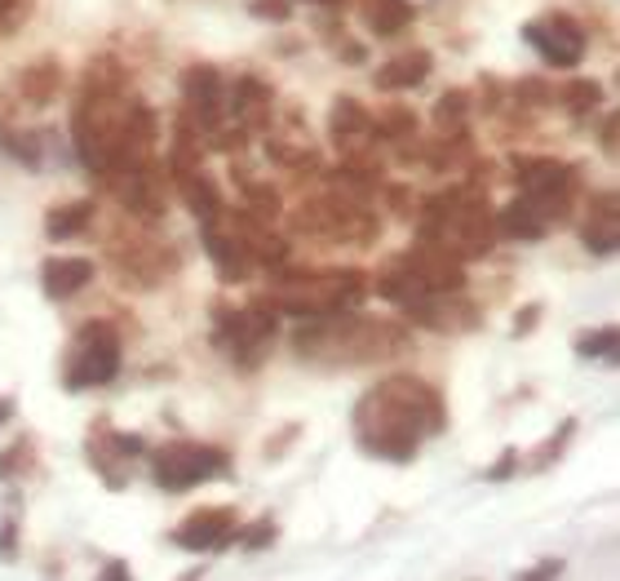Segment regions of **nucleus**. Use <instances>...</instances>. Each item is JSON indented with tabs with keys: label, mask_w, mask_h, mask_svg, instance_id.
I'll return each instance as SVG.
<instances>
[{
	"label": "nucleus",
	"mask_w": 620,
	"mask_h": 581,
	"mask_svg": "<svg viewBox=\"0 0 620 581\" xmlns=\"http://www.w3.org/2000/svg\"><path fill=\"white\" fill-rule=\"evenodd\" d=\"M443 426V409H439V396L417 386L412 377H390L381 382L377 391L360 404L355 413V431H360V444L377 458H390V462H408L417 453V444L426 431H439Z\"/></svg>",
	"instance_id": "1"
},
{
	"label": "nucleus",
	"mask_w": 620,
	"mask_h": 581,
	"mask_svg": "<svg viewBox=\"0 0 620 581\" xmlns=\"http://www.w3.org/2000/svg\"><path fill=\"white\" fill-rule=\"evenodd\" d=\"M120 373V338L111 325H85L76 334V351L66 360V386L72 391H89V386H107Z\"/></svg>",
	"instance_id": "2"
},
{
	"label": "nucleus",
	"mask_w": 620,
	"mask_h": 581,
	"mask_svg": "<svg viewBox=\"0 0 620 581\" xmlns=\"http://www.w3.org/2000/svg\"><path fill=\"white\" fill-rule=\"evenodd\" d=\"M275 334H280V319H275V311L266 302H253L244 311H227L218 319V342L231 347L244 364H253L275 342Z\"/></svg>",
	"instance_id": "3"
},
{
	"label": "nucleus",
	"mask_w": 620,
	"mask_h": 581,
	"mask_svg": "<svg viewBox=\"0 0 620 581\" xmlns=\"http://www.w3.org/2000/svg\"><path fill=\"white\" fill-rule=\"evenodd\" d=\"M227 471V453H218V448H191V444H169L156 453V480L173 493L209 480V475H222Z\"/></svg>",
	"instance_id": "4"
},
{
	"label": "nucleus",
	"mask_w": 620,
	"mask_h": 581,
	"mask_svg": "<svg viewBox=\"0 0 620 581\" xmlns=\"http://www.w3.org/2000/svg\"><path fill=\"white\" fill-rule=\"evenodd\" d=\"M523 40L555 68H576L585 53V32L572 19H549V23H532L523 27Z\"/></svg>",
	"instance_id": "5"
},
{
	"label": "nucleus",
	"mask_w": 620,
	"mask_h": 581,
	"mask_svg": "<svg viewBox=\"0 0 620 581\" xmlns=\"http://www.w3.org/2000/svg\"><path fill=\"white\" fill-rule=\"evenodd\" d=\"M182 94H186V120L199 124L204 134H214L218 120H222V76H218V68H204V62L186 68Z\"/></svg>",
	"instance_id": "6"
},
{
	"label": "nucleus",
	"mask_w": 620,
	"mask_h": 581,
	"mask_svg": "<svg viewBox=\"0 0 620 581\" xmlns=\"http://www.w3.org/2000/svg\"><path fill=\"white\" fill-rule=\"evenodd\" d=\"M231 529H235V510L231 506H204L173 533V542L186 546V550H218V546L231 542Z\"/></svg>",
	"instance_id": "7"
},
{
	"label": "nucleus",
	"mask_w": 620,
	"mask_h": 581,
	"mask_svg": "<svg viewBox=\"0 0 620 581\" xmlns=\"http://www.w3.org/2000/svg\"><path fill=\"white\" fill-rule=\"evenodd\" d=\"M89 280H94V263H89V257H49L45 271H40V285H45V293L53 302L81 293Z\"/></svg>",
	"instance_id": "8"
},
{
	"label": "nucleus",
	"mask_w": 620,
	"mask_h": 581,
	"mask_svg": "<svg viewBox=\"0 0 620 581\" xmlns=\"http://www.w3.org/2000/svg\"><path fill=\"white\" fill-rule=\"evenodd\" d=\"M204 244H209L222 280H244L253 271V253H248V244L240 235H231V231H204Z\"/></svg>",
	"instance_id": "9"
},
{
	"label": "nucleus",
	"mask_w": 620,
	"mask_h": 581,
	"mask_svg": "<svg viewBox=\"0 0 620 581\" xmlns=\"http://www.w3.org/2000/svg\"><path fill=\"white\" fill-rule=\"evenodd\" d=\"M519 182H523L527 196H568L572 173L559 160H523L519 165Z\"/></svg>",
	"instance_id": "10"
},
{
	"label": "nucleus",
	"mask_w": 620,
	"mask_h": 581,
	"mask_svg": "<svg viewBox=\"0 0 620 581\" xmlns=\"http://www.w3.org/2000/svg\"><path fill=\"white\" fill-rule=\"evenodd\" d=\"M328 129H332V138L341 143V147H364L368 138H373V116L360 107V102H351V98H341L337 107H332V120H328Z\"/></svg>",
	"instance_id": "11"
},
{
	"label": "nucleus",
	"mask_w": 620,
	"mask_h": 581,
	"mask_svg": "<svg viewBox=\"0 0 620 581\" xmlns=\"http://www.w3.org/2000/svg\"><path fill=\"white\" fill-rule=\"evenodd\" d=\"M430 76V53L417 49V53H399L390 58L386 68L377 72V89H412V85H422Z\"/></svg>",
	"instance_id": "12"
},
{
	"label": "nucleus",
	"mask_w": 620,
	"mask_h": 581,
	"mask_svg": "<svg viewBox=\"0 0 620 581\" xmlns=\"http://www.w3.org/2000/svg\"><path fill=\"white\" fill-rule=\"evenodd\" d=\"M231 107H235V120H240L244 129H266V120H270V89H266L262 81L244 76V81L235 85Z\"/></svg>",
	"instance_id": "13"
},
{
	"label": "nucleus",
	"mask_w": 620,
	"mask_h": 581,
	"mask_svg": "<svg viewBox=\"0 0 620 581\" xmlns=\"http://www.w3.org/2000/svg\"><path fill=\"white\" fill-rule=\"evenodd\" d=\"M94 201H76V205H62V209H49L45 214V235L49 240H72V235H85L89 222H94Z\"/></svg>",
	"instance_id": "14"
},
{
	"label": "nucleus",
	"mask_w": 620,
	"mask_h": 581,
	"mask_svg": "<svg viewBox=\"0 0 620 581\" xmlns=\"http://www.w3.org/2000/svg\"><path fill=\"white\" fill-rule=\"evenodd\" d=\"M178 182H182V196H186V205H191V214H195V218L214 222V218L222 214L218 186H214L209 178H204V173H195V169H182V173H178Z\"/></svg>",
	"instance_id": "15"
},
{
	"label": "nucleus",
	"mask_w": 620,
	"mask_h": 581,
	"mask_svg": "<svg viewBox=\"0 0 620 581\" xmlns=\"http://www.w3.org/2000/svg\"><path fill=\"white\" fill-rule=\"evenodd\" d=\"M19 85H23V98H27L32 107H45V102H53V94L62 89V72H58L53 58H45V62H36V68L23 72Z\"/></svg>",
	"instance_id": "16"
},
{
	"label": "nucleus",
	"mask_w": 620,
	"mask_h": 581,
	"mask_svg": "<svg viewBox=\"0 0 620 581\" xmlns=\"http://www.w3.org/2000/svg\"><path fill=\"white\" fill-rule=\"evenodd\" d=\"M364 19L377 36H394L412 23V5L408 0H364Z\"/></svg>",
	"instance_id": "17"
},
{
	"label": "nucleus",
	"mask_w": 620,
	"mask_h": 581,
	"mask_svg": "<svg viewBox=\"0 0 620 581\" xmlns=\"http://www.w3.org/2000/svg\"><path fill=\"white\" fill-rule=\"evenodd\" d=\"M501 227H506V235H514V240H540V235H545V218L536 214L532 201H514V205L501 214Z\"/></svg>",
	"instance_id": "18"
},
{
	"label": "nucleus",
	"mask_w": 620,
	"mask_h": 581,
	"mask_svg": "<svg viewBox=\"0 0 620 581\" xmlns=\"http://www.w3.org/2000/svg\"><path fill=\"white\" fill-rule=\"evenodd\" d=\"M559 102H563L572 116H589V111L603 102V89H598L594 81H572V85L563 89V98H559Z\"/></svg>",
	"instance_id": "19"
},
{
	"label": "nucleus",
	"mask_w": 620,
	"mask_h": 581,
	"mask_svg": "<svg viewBox=\"0 0 620 581\" xmlns=\"http://www.w3.org/2000/svg\"><path fill=\"white\" fill-rule=\"evenodd\" d=\"M0 147L5 152H14L23 165H40V138L36 134H14V129H0Z\"/></svg>",
	"instance_id": "20"
},
{
	"label": "nucleus",
	"mask_w": 620,
	"mask_h": 581,
	"mask_svg": "<svg viewBox=\"0 0 620 581\" xmlns=\"http://www.w3.org/2000/svg\"><path fill=\"white\" fill-rule=\"evenodd\" d=\"M248 218L257 222H270L275 214H280V191H270V186H248Z\"/></svg>",
	"instance_id": "21"
},
{
	"label": "nucleus",
	"mask_w": 620,
	"mask_h": 581,
	"mask_svg": "<svg viewBox=\"0 0 620 581\" xmlns=\"http://www.w3.org/2000/svg\"><path fill=\"white\" fill-rule=\"evenodd\" d=\"M412 124H417V116H412V111H403V107H394V111H381L377 120H373V134H408V129Z\"/></svg>",
	"instance_id": "22"
},
{
	"label": "nucleus",
	"mask_w": 620,
	"mask_h": 581,
	"mask_svg": "<svg viewBox=\"0 0 620 581\" xmlns=\"http://www.w3.org/2000/svg\"><path fill=\"white\" fill-rule=\"evenodd\" d=\"M248 14L266 19V23H289L293 5H289V0H248Z\"/></svg>",
	"instance_id": "23"
},
{
	"label": "nucleus",
	"mask_w": 620,
	"mask_h": 581,
	"mask_svg": "<svg viewBox=\"0 0 620 581\" xmlns=\"http://www.w3.org/2000/svg\"><path fill=\"white\" fill-rule=\"evenodd\" d=\"M616 338H620L616 329H598V334H585L576 351H581V355H611V351H616Z\"/></svg>",
	"instance_id": "24"
},
{
	"label": "nucleus",
	"mask_w": 620,
	"mask_h": 581,
	"mask_svg": "<svg viewBox=\"0 0 620 581\" xmlns=\"http://www.w3.org/2000/svg\"><path fill=\"white\" fill-rule=\"evenodd\" d=\"M465 107H470V98L457 89V94H448L439 107H435V120L439 124H461V116H465Z\"/></svg>",
	"instance_id": "25"
},
{
	"label": "nucleus",
	"mask_w": 620,
	"mask_h": 581,
	"mask_svg": "<svg viewBox=\"0 0 620 581\" xmlns=\"http://www.w3.org/2000/svg\"><path fill=\"white\" fill-rule=\"evenodd\" d=\"M19 462H32V444H27V439H23V444H14V448H10V453H5V458H0V475H5V480H10V475L19 471Z\"/></svg>",
	"instance_id": "26"
},
{
	"label": "nucleus",
	"mask_w": 620,
	"mask_h": 581,
	"mask_svg": "<svg viewBox=\"0 0 620 581\" xmlns=\"http://www.w3.org/2000/svg\"><path fill=\"white\" fill-rule=\"evenodd\" d=\"M270 537H275V520H262L257 529L244 533V546H248V550H262V546H270Z\"/></svg>",
	"instance_id": "27"
},
{
	"label": "nucleus",
	"mask_w": 620,
	"mask_h": 581,
	"mask_svg": "<svg viewBox=\"0 0 620 581\" xmlns=\"http://www.w3.org/2000/svg\"><path fill=\"white\" fill-rule=\"evenodd\" d=\"M27 5H32V0H0V23L14 27V19H19Z\"/></svg>",
	"instance_id": "28"
},
{
	"label": "nucleus",
	"mask_w": 620,
	"mask_h": 581,
	"mask_svg": "<svg viewBox=\"0 0 620 581\" xmlns=\"http://www.w3.org/2000/svg\"><path fill=\"white\" fill-rule=\"evenodd\" d=\"M514 467H519V458H514V453H506V458H501V462H497V467L488 471V480H506V475H510Z\"/></svg>",
	"instance_id": "29"
},
{
	"label": "nucleus",
	"mask_w": 620,
	"mask_h": 581,
	"mask_svg": "<svg viewBox=\"0 0 620 581\" xmlns=\"http://www.w3.org/2000/svg\"><path fill=\"white\" fill-rule=\"evenodd\" d=\"M603 147L616 152V116H607V124H603Z\"/></svg>",
	"instance_id": "30"
},
{
	"label": "nucleus",
	"mask_w": 620,
	"mask_h": 581,
	"mask_svg": "<svg viewBox=\"0 0 620 581\" xmlns=\"http://www.w3.org/2000/svg\"><path fill=\"white\" fill-rule=\"evenodd\" d=\"M14 550V524H5V533H0V555Z\"/></svg>",
	"instance_id": "31"
},
{
	"label": "nucleus",
	"mask_w": 620,
	"mask_h": 581,
	"mask_svg": "<svg viewBox=\"0 0 620 581\" xmlns=\"http://www.w3.org/2000/svg\"><path fill=\"white\" fill-rule=\"evenodd\" d=\"M10 413H14V400H10V396H0V426L10 422Z\"/></svg>",
	"instance_id": "32"
},
{
	"label": "nucleus",
	"mask_w": 620,
	"mask_h": 581,
	"mask_svg": "<svg viewBox=\"0 0 620 581\" xmlns=\"http://www.w3.org/2000/svg\"><path fill=\"white\" fill-rule=\"evenodd\" d=\"M315 5H337V0H315Z\"/></svg>",
	"instance_id": "33"
}]
</instances>
